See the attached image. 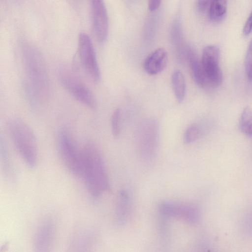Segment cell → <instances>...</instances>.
Masks as SVG:
<instances>
[{
  "label": "cell",
  "instance_id": "obj_17",
  "mask_svg": "<svg viewBox=\"0 0 252 252\" xmlns=\"http://www.w3.org/2000/svg\"><path fill=\"white\" fill-rule=\"evenodd\" d=\"M122 112L119 108H116L113 112L111 118V127L113 136L119 137L121 131V120Z\"/></svg>",
  "mask_w": 252,
  "mask_h": 252
},
{
  "label": "cell",
  "instance_id": "obj_11",
  "mask_svg": "<svg viewBox=\"0 0 252 252\" xmlns=\"http://www.w3.org/2000/svg\"><path fill=\"white\" fill-rule=\"evenodd\" d=\"M168 61L166 51L159 48L151 53L145 60L144 68L150 75H156L161 72L166 67Z\"/></svg>",
  "mask_w": 252,
  "mask_h": 252
},
{
  "label": "cell",
  "instance_id": "obj_10",
  "mask_svg": "<svg viewBox=\"0 0 252 252\" xmlns=\"http://www.w3.org/2000/svg\"><path fill=\"white\" fill-rule=\"evenodd\" d=\"M94 31L97 41L103 43L108 32V19L103 0H90Z\"/></svg>",
  "mask_w": 252,
  "mask_h": 252
},
{
  "label": "cell",
  "instance_id": "obj_9",
  "mask_svg": "<svg viewBox=\"0 0 252 252\" xmlns=\"http://www.w3.org/2000/svg\"><path fill=\"white\" fill-rule=\"evenodd\" d=\"M56 235V226L54 220L47 218L37 228L33 238L32 247L36 252L50 251L52 248Z\"/></svg>",
  "mask_w": 252,
  "mask_h": 252
},
{
  "label": "cell",
  "instance_id": "obj_3",
  "mask_svg": "<svg viewBox=\"0 0 252 252\" xmlns=\"http://www.w3.org/2000/svg\"><path fill=\"white\" fill-rule=\"evenodd\" d=\"M12 141L21 158L31 168L34 167L38 160V146L35 135L23 120L12 118L8 123Z\"/></svg>",
  "mask_w": 252,
  "mask_h": 252
},
{
  "label": "cell",
  "instance_id": "obj_13",
  "mask_svg": "<svg viewBox=\"0 0 252 252\" xmlns=\"http://www.w3.org/2000/svg\"><path fill=\"white\" fill-rule=\"evenodd\" d=\"M130 197L126 190L120 191L115 209L116 222L120 225H124L126 221L130 210Z\"/></svg>",
  "mask_w": 252,
  "mask_h": 252
},
{
  "label": "cell",
  "instance_id": "obj_15",
  "mask_svg": "<svg viewBox=\"0 0 252 252\" xmlns=\"http://www.w3.org/2000/svg\"><path fill=\"white\" fill-rule=\"evenodd\" d=\"M227 11V0H214L208 10L209 19L218 22L225 17Z\"/></svg>",
  "mask_w": 252,
  "mask_h": 252
},
{
  "label": "cell",
  "instance_id": "obj_4",
  "mask_svg": "<svg viewBox=\"0 0 252 252\" xmlns=\"http://www.w3.org/2000/svg\"><path fill=\"white\" fill-rule=\"evenodd\" d=\"M58 78L63 87L72 97L90 109L95 108L96 100L92 92L69 68L61 67Z\"/></svg>",
  "mask_w": 252,
  "mask_h": 252
},
{
  "label": "cell",
  "instance_id": "obj_22",
  "mask_svg": "<svg viewBox=\"0 0 252 252\" xmlns=\"http://www.w3.org/2000/svg\"><path fill=\"white\" fill-rule=\"evenodd\" d=\"M252 31V12L246 21L243 29V33L245 36L249 35Z\"/></svg>",
  "mask_w": 252,
  "mask_h": 252
},
{
  "label": "cell",
  "instance_id": "obj_16",
  "mask_svg": "<svg viewBox=\"0 0 252 252\" xmlns=\"http://www.w3.org/2000/svg\"><path fill=\"white\" fill-rule=\"evenodd\" d=\"M0 160L5 176L8 179H12L14 176V168L9 157L6 146L1 138L0 140Z\"/></svg>",
  "mask_w": 252,
  "mask_h": 252
},
{
  "label": "cell",
  "instance_id": "obj_21",
  "mask_svg": "<svg viewBox=\"0 0 252 252\" xmlns=\"http://www.w3.org/2000/svg\"><path fill=\"white\" fill-rule=\"evenodd\" d=\"M239 127L244 134L249 136H252V121L242 125H240Z\"/></svg>",
  "mask_w": 252,
  "mask_h": 252
},
{
  "label": "cell",
  "instance_id": "obj_8",
  "mask_svg": "<svg viewBox=\"0 0 252 252\" xmlns=\"http://www.w3.org/2000/svg\"><path fill=\"white\" fill-rule=\"evenodd\" d=\"M220 51L216 45H208L203 50L201 63L208 84L213 87L221 85L223 77L219 65Z\"/></svg>",
  "mask_w": 252,
  "mask_h": 252
},
{
  "label": "cell",
  "instance_id": "obj_18",
  "mask_svg": "<svg viewBox=\"0 0 252 252\" xmlns=\"http://www.w3.org/2000/svg\"><path fill=\"white\" fill-rule=\"evenodd\" d=\"M199 135V130L195 125H191L186 130L184 141L186 144H190L197 139Z\"/></svg>",
  "mask_w": 252,
  "mask_h": 252
},
{
  "label": "cell",
  "instance_id": "obj_23",
  "mask_svg": "<svg viewBox=\"0 0 252 252\" xmlns=\"http://www.w3.org/2000/svg\"><path fill=\"white\" fill-rule=\"evenodd\" d=\"M161 0H148V7L151 11L156 10L159 6Z\"/></svg>",
  "mask_w": 252,
  "mask_h": 252
},
{
  "label": "cell",
  "instance_id": "obj_6",
  "mask_svg": "<svg viewBox=\"0 0 252 252\" xmlns=\"http://www.w3.org/2000/svg\"><path fill=\"white\" fill-rule=\"evenodd\" d=\"M75 58L83 70L94 82L100 79V71L94 47L89 36L84 32L79 34Z\"/></svg>",
  "mask_w": 252,
  "mask_h": 252
},
{
  "label": "cell",
  "instance_id": "obj_19",
  "mask_svg": "<svg viewBox=\"0 0 252 252\" xmlns=\"http://www.w3.org/2000/svg\"><path fill=\"white\" fill-rule=\"evenodd\" d=\"M246 73L249 80L252 81V39L251 41L245 59Z\"/></svg>",
  "mask_w": 252,
  "mask_h": 252
},
{
  "label": "cell",
  "instance_id": "obj_20",
  "mask_svg": "<svg viewBox=\"0 0 252 252\" xmlns=\"http://www.w3.org/2000/svg\"><path fill=\"white\" fill-rule=\"evenodd\" d=\"M214 0H197V8L201 12L208 11L209 8Z\"/></svg>",
  "mask_w": 252,
  "mask_h": 252
},
{
  "label": "cell",
  "instance_id": "obj_7",
  "mask_svg": "<svg viewBox=\"0 0 252 252\" xmlns=\"http://www.w3.org/2000/svg\"><path fill=\"white\" fill-rule=\"evenodd\" d=\"M158 210L161 217L174 218L190 224H196L200 219L198 208L190 203L163 201L159 203Z\"/></svg>",
  "mask_w": 252,
  "mask_h": 252
},
{
  "label": "cell",
  "instance_id": "obj_5",
  "mask_svg": "<svg viewBox=\"0 0 252 252\" xmlns=\"http://www.w3.org/2000/svg\"><path fill=\"white\" fill-rule=\"evenodd\" d=\"M57 146L64 165L72 174L81 176V150L79 151L69 133L65 129H62L59 132Z\"/></svg>",
  "mask_w": 252,
  "mask_h": 252
},
{
  "label": "cell",
  "instance_id": "obj_2",
  "mask_svg": "<svg viewBox=\"0 0 252 252\" xmlns=\"http://www.w3.org/2000/svg\"><path fill=\"white\" fill-rule=\"evenodd\" d=\"M81 176L91 196L96 199L109 189V181L104 161L98 147L87 142L81 149Z\"/></svg>",
  "mask_w": 252,
  "mask_h": 252
},
{
  "label": "cell",
  "instance_id": "obj_14",
  "mask_svg": "<svg viewBox=\"0 0 252 252\" xmlns=\"http://www.w3.org/2000/svg\"><path fill=\"white\" fill-rule=\"evenodd\" d=\"M173 91L177 101L181 103L184 100L186 92V84L185 77L179 70H175L171 77Z\"/></svg>",
  "mask_w": 252,
  "mask_h": 252
},
{
  "label": "cell",
  "instance_id": "obj_12",
  "mask_svg": "<svg viewBox=\"0 0 252 252\" xmlns=\"http://www.w3.org/2000/svg\"><path fill=\"white\" fill-rule=\"evenodd\" d=\"M187 56L192 77L196 84L200 87H205L208 82L205 75L201 61L194 51L189 48Z\"/></svg>",
  "mask_w": 252,
  "mask_h": 252
},
{
  "label": "cell",
  "instance_id": "obj_1",
  "mask_svg": "<svg viewBox=\"0 0 252 252\" xmlns=\"http://www.w3.org/2000/svg\"><path fill=\"white\" fill-rule=\"evenodd\" d=\"M22 59L29 100L33 106L38 107L47 100L50 94V80L45 61L39 50L30 44L23 45Z\"/></svg>",
  "mask_w": 252,
  "mask_h": 252
}]
</instances>
